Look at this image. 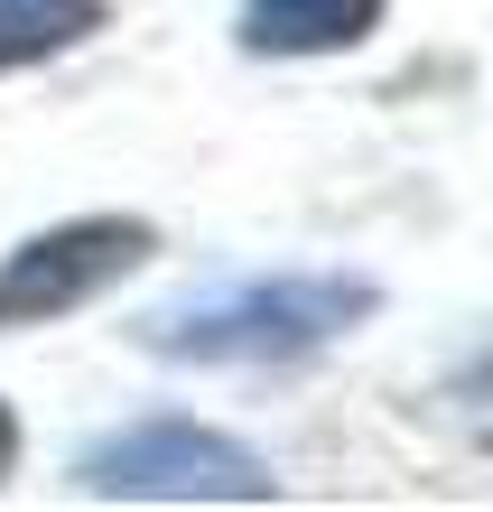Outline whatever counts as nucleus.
<instances>
[{
	"label": "nucleus",
	"instance_id": "nucleus-6",
	"mask_svg": "<svg viewBox=\"0 0 493 512\" xmlns=\"http://www.w3.org/2000/svg\"><path fill=\"white\" fill-rule=\"evenodd\" d=\"M10 457H19V419L0 410V475H10Z\"/></svg>",
	"mask_w": 493,
	"mask_h": 512
},
{
	"label": "nucleus",
	"instance_id": "nucleus-1",
	"mask_svg": "<svg viewBox=\"0 0 493 512\" xmlns=\"http://www.w3.org/2000/svg\"><path fill=\"white\" fill-rule=\"evenodd\" d=\"M373 317V280H345V270H298V280H261L233 298H205L187 317H159L149 345L187 354V364H289V354L345 336V326Z\"/></svg>",
	"mask_w": 493,
	"mask_h": 512
},
{
	"label": "nucleus",
	"instance_id": "nucleus-4",
	"mask_svg": "<svg viewBox=\"0 0 493 512\" xmlns=\"http://www.w3.org/2000/svg\"><path fill=\"white\" fill-rule=\"evenodd\" d=\"M373 19H382V0H242V47L326 56V47H354Z\"/></svg>",
	"mask_w": 493,
	"mask_h": 512
},
{
	"label": "nucleus",
	"instance_id": "nucleus-5",
	"mask_svg": "<svg viewBox=\"0 0 493 512\" xmlns=\"http://www.w3.org/2000/svg\"><path fill=\"white\" fill-rule=\"evenodd\" d=\"M84 28H103V0H0V75L75 47Z\"/></svg>",
	"mask_w": 493,
	"mask_h": 512
},
{
	"label": "nucleus",
	"instance_id": "nucleus-3",
	"mask_svg": "<svg viewBox=\"0 0 493 512\" xmlns=\"http://www.w3.org/2000/svg\"><path fill=\"white\" fill-rule=\"evenodd\" d=\"M159 252V233L140 215H94V224H56L38 233L28 252L0 261V326H47V317H75L84 298H103L112 280Z\"/></svg>",
	"mask_w": 493,
	"mask_h": 512
},
{
	"label": "nucleus",
	"instance_id": "nucleus-2",
	"mask_svg": "<svg viewBox=\"0 0 493 512\" xmlns=\"http://www.w3.org/2000/svg\"><path fill=\"white\" fill-rule=\"evenodd\" d=\"M75 485L84 494H112V503H270V475L252 447L196 429V419H140L103 447L75 457Z\"/></svg>",
	"mask_w": 493,
	"mask_h": 512
}]
</instances>
